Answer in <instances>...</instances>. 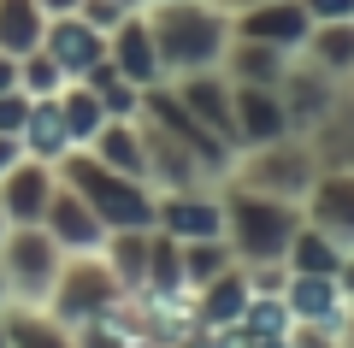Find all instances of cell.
Masks as SVG:
<instances>
[{"label": "cell", "instance_id": "6", "mask_svg": "<svg viewBox=\"0 0 354 348\" xmlns=\"http://www.w3.org/2000/svg\"><path fill=\"white\" fill-rule=\"evenodd\" d=\"M53 53H59L65 65H95V36L88 30H77V24H65V30H53Z\"/></svg>", "mask_w": 354, "mask_h": 348}, {"label": "cell", "instance_id": "15", "mask_svg": "<svg viewBox=\"0 0 354 348\" xmlns=\"http://www.w3.org/2000/svg\"><path fill=\"white\" fill-rule=\"evenodd\" d=\"M236 307H242V289L225 284V289H213V307H207V313H213V324H230V313H236Z\"/></svg>", "mask_w": 354, "mask_h": 348}, {"label": "cell", "instance_id": "20", "mask_svg": "<svg viewBox=\"0 0 354 348\" xmlns=\"http://www.w3.org/2000/svg\"><path fill=\"white\" fill-rule=\"evenodd\" d=\"M325 53H330V59H348V53H354V42H348V30H330V42H325Z\"/></svg>", "mask_w": 354, "mask_h": 348}, {"label": "cell", "instance_id": "11", "mask_svg": "<svg viewBox=\"0 0 354 348\" xmlns=\"http://www.w3.org/2000/svg\"><path fill=\"white\" fill-rule=\"evenodd\" d=\"M41 201H48V183H41V172H24V177L12 183V212H18V219H30Z\"/></svg>", "mask_w": 354, "mask_h": 348}, {"label": "cell", "instance_id": "18", "mask_svg": "<svg viewBox=\"0 0 354 348\" xmlns=\"http://www.w3.org/2000/svg\"><path fill=\"white\" fill-rule=\"evenodd\" d=\"M65 118H71L77 136H88V125H95V100H71V112H65Z\"/></svg>", "mask_w": 354, "mask_h": 348}, {"label": "cell", "instance_id": "4", "mask_svg": "<svg viewBox=\"0 0 354 348\" xmlns=\"http://www.w3.org/2000/svg\"><path fill=\"white\" fill-rule=\"evenodd\" d=\"M36 36V6L30 0H0V42L6 48H30Z\"/></svg>", "mask_w": 354, "mask_h": 348}, {"label": "cell", "instance_id": "22", "mask_svg": "<svg viewBox=\"0 0 354 348\" xmlns=\"http://www.w3.org/2000/svg\"><path fill=\"white\" fill-rule=\"evenodd\" d=\"M18 125V107H12V100H0V130H12Z\"/></svg>", "mask_w": 354, "mask_h": 348}, {"label": "cell", "instance_id": "7", "mask_svg": "<svg viewBox=\"0 0 354 348\" xmlns=\"http://www.w3.org/2000/svg\"><path fill=\"white\" fill-rule=\"evenodd\" d=\"M53 219H59V237H65V242H95V219H88V207L59 201V207H53Z\"/></svg>", "mask_w": 354, "mask_h": 348}, {"label": "cell", "instance_id": "19", "mask_svg": "<svg viewBox=\"0 0 354 348\" xmlns=\"http://www.w3.org/2000/svg\"><path fill=\"white\" fill-rule=\"evenodd\" d=\"M248 324H254V331H266V336H272V331L283 324V307H254V313H248Z\"/></svg>", "mask_w": 354, "mask_h": 348}, {"label": "cell", "instance_id": "9", "mask_svg": "<svg viewBox=\"0 0 354 348\" xmlns=\"http://www.w3.org/2000/svg\"><path fill=\"white\" fill-rule=\"evenodd\" d=\"M295 307H301V313H319V319H330V313H337V301H330V284L307 272V277H301V289H295Z\"/></svg>", "mask_w": 354, "mask_h": 348}, {"label": "cell", "instance_id": "25", "mask_svg": "<svg viewBox=\"0 0 354 348\" xmlns=\"http://www.w3.org/2000/svg\"><path fill=\"white\" fill-rule=\"evenodd\" d=\"M0 165H6V142H0Z\"/></svg>", "mask_w": 354, "mask_h": 348}, {"label": "cell", "instance_id": "14", "mask_svg": "<svg viewBox=\"0 0 354 348\" xmlns=\"http://www.w3.org/2000/svg\"><path fill=\"white\" fill-rule=\"evenodd\" d=\"M301 266H307L313 277H325V272H330V248H325L319 237H301Z\"/></svg>", "mask_w": 354, "mask_h": 348}, {"label": "cell", "instance_id": "2", "mask_svg": "<svg viewBox=\"0 0 354 348\" xmlns=\"http://www.w3.org/2000/svg\"><path fill=\"white\" fill-rule=\"evenodd\" d=\"M236 219H242V237H248L254 254H260V248H283V237H290V219H283L278 207H254V201H242Z\"/></svg>", "mask_w": 354, "mask_h": 348}, {"label": "cell", "instance_id": "1", "mask_svg": "<svg viewBox=\"0 0 354 348\" xmlns=\"http://www.w3.org/2000/svg\"><path fill=\"white\" fill-rule=\"evenodd\" d=\"M77 177H83V189H88L95 201H101V212H106L113 224H142V219H148L142 195H136V189H124V183H113V177H106L101 165H83Z\"/></svg>", "mask_w": 354, "mask_h": 348}, {"label": "cell", "instance_id": "21", "mask_svg": "<svg viewBox=\"0 0 354 348\" xmlns=\"http://www.w3.org/2000/svg\"><path fill=\"white\" fill-rule=\"evenodd\" d=\"M24 348H59V336H48V331H24Z\"/></svg>", "mask_w": 354, "mask_h": 348}, {"label": "cell", "instance_id": "3", "mask_svg": "<svg viewBox=\"0 0 354 348\" xmlns=\"http://www.w3.org/2000/svg\"><path fill=\"white\" fill-rule=\"evenodd\" d=\"M171 53L177 59H207V53L218 48V36H213V24H207V18H177L171 24Z\"/></svg>", "mask_w": 354, "mask_h": 348}, {"label": "cell", "instance_id": "13", "mask_svg": "<svg viewBox=\"0 0 354 348\" xmlns=\"http://www.w3.org/2000/svg\"><path fill=\"white\" fill-rule=\"evenodd\" d=\"M118 59H124L136 77H148V71H153V53H148V42H142V30H130V36L118 42Z\"/></svg>", "mask_w": 354, "mask_h": 348}, {"label": "cell", "instance_id": "5", "mask_svg": "<svg viewBox=\"0 0 354 348\" xmlns=\"http://www.w3.org/2000/svg\"><path fill=\"white\" fill-rule=\"evenodd\" d=\"M248 30H254L260 42H301V12H283V6H272V12H260Z\"/></svg>", "mask_w": 354, "mask_h": 348}, {"label": "cell", "instance_id": "23", "mask_svg": "<svg viewBox=\"0 0 354 348\" xmlns=\"http://www.w3.org/2000/svg\"><path fill=\"white\" fill-rule=\"evenodd\" d=\"M313 6H319V12H348L354 0H313Z\"/></svg>", "mask_w": 354, "mask_h": 348}, {"label": "cell", "instance_id": "12", "mask_svg": "<svg viewBox=\"0 0 354 348\" xmlns=\"http://www.w3.org/2000/svg\"><path fill=\"white\" fill-rule=\"evenodd\" d=\"M319 212H325L330 224H337V219H348V224H354V183H330L325 195H319Z\"/></svg>", "mask_w": 354, "mask_h": 348}, {"label": "cell", "instance_id": "16", "mask_svg": "<svg viewBox=\"0 0 354 348\" xmlns=\"http://www.w3.org/2000/svg\"><path fill=\"white\" fill-rule=\"evenodd\" d=\"M30 130H36L41 148H59V118H53V112H36V118H30Z\"/></svg>", "mask_w": 354, "mask_h": 348}, {"label": "cell", "instance_id": "17", "mask_svg": "<svg viewBox=\"0 0 354 348\" xmlns=\"http://www.w3.org/2000/svg\"><path fill=\"white\" fill-rule=\"evenodd\" d=\"M189 95H195V107H201L207 118H213V125H225V100H218L213 89H189Z\"/></svg>", "mask_w": 354, "mask_h": 348}, {"label": "cell", "instance_id": "8", "mask_svg": "<svg viewBox=\"0 0 354 348\" xmlns=\"http://www.w3.org/2000/svg\"><path fill=\"white\" fill-rule=\"evenodd\" d=\"M242 125H248V136H278V107L272 100H260V95H242Z\"/></svg>", "mask_w": 354, "mask_h": 348}, {"label": "cell", "instance_id": "26", "mask_svg": "<svg viewBox=\"0 0 354 348\" xmlns=\"http://www.w3.org/2000/svg\"><path fill=\"white\" fill-rule=\"evenodd\" d=\"M53 6H71V0H53Z\"/></svg>", "mask_w": 354, "mask_h": 348}, {"label": "cell", "instance_id": "10", "mask_svg": "<svg viewBox=\"0 0 354 348\" xmlns=\"http://www.w3.org/2000/svg\"><path fill=\"white\" fill-rule=\"evenodd\" d=\"M165 224L183 230V237H207V230L218 224V212H207V207H165Z\"/></svg>", "mask_w": 354, "mask_h": 348}, {"label": "cell", "instance_id": "24", "mask_svg": "<svg viewBox=\"0 0 354 348\" xmlns=\"http://www.w3.org/2000/svg\"><path fill=\"white\" fill-rule=\"evenodd\" d=\"M6 83H12V71H6V59H0V89H6Z\"/></svg>", "mask_w": 354, "mask_h": 348}]
</instances>
